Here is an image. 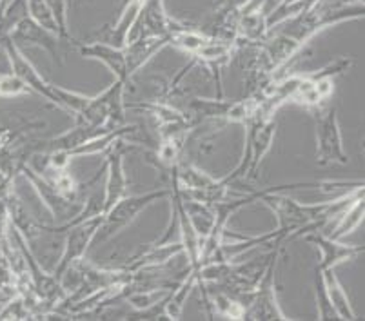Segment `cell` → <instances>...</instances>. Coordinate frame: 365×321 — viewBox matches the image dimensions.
<instances>
[{"label": "cell", "instance_id": "cell-30", "mask_svg": "<svg viewBox=\"0 0 365 321\" xmlns=\"http://www.w3.org/2000/svg\"><path fill=\"white\" fill-rule=\"evenodd\" d=\"M314 296H317V310L318 320H338L336 312H334L333 305H331L327 293H325L324 281H322L320 273L317 270V278H314Z\"/></svg>", "mask_w": 365, "mask_h": 321}, {"label": "cell", "instance_id": "cell-29", "mask_svg": "<svg viewBox=\"0 0 365 321\" xmlns=\"http://www.w3.org/2000/svg\"><path fill=\"white\" fill-rule=\"evenodd\" d=\"M31 93V89L16 77L15 73H0V97L13 98Z\"/></svg>", "mask_w": 365, "mask_h": 321}, {"label": "cell", "instance_id": "cell-21", "mask_svg": "<svg viewBox=\"0 0 365 321\" xmlns=\"http://www.w3.org/2000/svg\"><path fill=\"white\" fill-rule=\"evenodd\" d=\"M145 2H148V0H129L128 4H125V8L122 9L120 19H118V22L115 24V29H113L111 36H109L108 44L117 46V48H124L125 36H128L133 24L137 22L138 15H140Z\"/></svg>", "mask_w": 365, "mask_h": 321}, {"label": "cell", "instance_id": "cell-12", "mask_svg": "<svg viewBox=\"0 0 365 321\" xmlns=\"http://www.w3.org/2000/svg\"><path fill=\"white\" fill-rule=\"evenodd\" d=\"M302 238L317 245L322 251V261L320 265H317V269H334L344 261L354 260L364 253V245L341 243L340 240H333V238H327L324 234H304Z\"/></svg>", "mask_w": 365, "mask_h": 321}, {"label": "cell", "instance_id": "cell-23", "mask_svg": "<svg viewBox=\"0 0 365 321\" xmlns=\"http://www.w3.org/2000/svg\"><path fill=\"white\" fill-rule=\"evenodd\" d=\"M211 303H213L218 316L229 317V320H244L245 303L242 300H238V298H235L233 294L220 290L218 294H215Z\"/></svg>", "mask_w": 365, "mask_h": 321}, {"label": "cell", "instance_id": "cell-6", "mask_svg": "<svg viewBox=\"0 0 365 321\" xmlns=\"http://www.w3.org/2000/svg\"><path fill=\"white\" fill-rule=\"evenodd\" d=\"M171 194V189H158V191H148L144 194H135V196H124L113 205L111 209L104 213V221H102V229L104 238H111L115 234L125 229L128 225L137 220L138 214L145 211L149 205L155 201L168 198Z\"/></svg>", "mask_w": 365, "mask_h": 321}, {"label": "cell", "instance_id": "cell-13", "mask_svg": "<svg viewBox=\"0 0 365 321\" xmlns=\"http://www.w3.org/2000/svg\"><path fill=\"white\" fill-rule=\"evenodd\" d=\"M78 51H81L84 58H93V60L102 62L118 80L128 84L129 77L128 71H125L124 48H117V46H111L108 42H93V44H81L78 46Z\"/></svg>", "mask_w": 365, "mask_h": 321}, {"label": "cell", "instance_id": "cell-11", "mask_svg": "<svg viewBox=\"0 0 365 321\" xmlns=\"http://www.w3.org/2000/svg\"><path fill=\"white\" fill-rule=\"evenodd\" d=\"M171 38L169 36L160 35H144L138 36L135 41L124 44V55H125V71L128 77L131 78L137 71H140L153 56L158 55L164 48H168Z\"/></svg>", "mask_w": 365, "mask_h": 321}, {"label": "cell", "instance_id": "cell-7", "mask_svg": "<svg viewBox=\"0 0 365 321\" xmlns=\"http://www.w3.org/2000/svg\"><path fill=\"white\" fill-rule=\"evenodd\" d=\"M184 28L185 26H182L180 22H177L165 13L164 0H148L140 15H138L137 22L129 29L128 36H125V44L144 35H160L171 38L173 33L180 31Z\"/></svg>", "mask_w": 365, "mask_h": 321}, {"label": "cell", "instance_id": "cell-15", "mask_svg": "<svg viewBox=\"0 0 365 321\" xmlns=\"http://www.w3.org/2000/svg\"><path fill=\"white\" fill-rule=\"evenodd\" d=\"M184 253L180 241H169V243H153L145 253L131 258L128 265L124 267L128 273H140V270L153 269V267L165 265L173 258Z\"/></svg>", "mask_w": 365, "mask_h": 321}, {"label": "cell", "instance_id": "cell-25", "mask_svg": "<svg viewBox=\"0 0 365 321\" xmlns=\"http://www.w3.org/2000/svg\"><path fill=\"white\" fill-rule=\"evenodd\" d=\"M207 41H209V35H204V33H198V31H193V29L184 28L180 29V31L173 33L169 46H175V48L182 49V51L189 53V55H193V53H197Z\"/></svg>", "mask_w": 365, "mask_h": 321}, {"label": "cell", "instance_id": "cell-31", "mask_svg": "<svg viewBox=\"0 0 365 321\" xmlns=\"http://www.w3.org/2000/svg\"><path fill=\"white\" fill-rule=\"evenodd\" d=\"M55 16L56 26H58V35L61 41H69L68 31V0H46Z\"/></svg>", "mask_w": 365, "mask_h": 321}, {"label": "cell", "instance_id": "cell-3", "mask_svg": "<svg viewBox=\"0 0 365 321\" xmlns=\"http://www.w3.org/2000/svg\"><path fill=\"white\" fill-rule=\"evenodd\" d=\"M102 221H104V214H98V216L86 218V220L75 221V223L66 227V231H69V233L66 236L64 251L61 254V260L56 261L55 273H53L56 280L62 281L64 274L75 265L76 261L86 256L89 245L93 243V240L101 233Z\"/></svg>", "mask_w": 365, "mask_h": 321}, {"label": "cell", "instance_id": "cell-19", "mask_svg": "<svg viewBox=\"0 0 365 321\" xmlns=\"http://www.w3.org/2000/svg\"><path fill=\"white\" fill-rule=\"evenodd\" d=\"M178 193H180V191H178ZM182 207H184L185 214H187L189 221H191V225H193L195 231L198 233V236L204 240V238L211 233V229H213V223H215L213 205L205 204V201H200V200H191V198L182 196Z\"/></svg>", "mask_w": 365, "mask_h": 321}, {"label": "cell", "instance_id": "cell-8", "mask_svg": "<svg viewBox=\"0 0 365 321\" xmlns=\"http://www.w3.org/2000/svg\"><path fill=\"white\" fill-rule=\"evenodd\" d=\"M2 44H4L6 49V56H8L9 64H11L13 73H15L16 77L21 78L26 85H28L31 91H35L36 95H41L44 97L46 100H49L51 104H55L56 107H61V102H58V97L55 95V89H53V84H49L44 77H42L41 73L36 71L35 65L26 58V55L22 53V49L19 48L16 44H13L9 41L8 36L2 38Z\"/></svg>", "mask_w": 365, "mask_h": 321}, {"label": "cell", "instance_id": "cell-22", "mask_svg": "<svg viewBox=\"0 0 365 321\" xmlns=\"http://www.w3.org/2000/svg\"><path fill=\"white\" fill-rule=\"evenodd\" d=\"M231 104H233V100H225L224 97L193 98V100L189 102V109H191L200 120H207V118H224L225 120V115H227Z\"/></svg>", "mask_w": 365, "mask_h": 321}, {"label": "cell", "instance_id": "cell-20", "mask_svg": "<svg viewBox=\"0 0 365 321\" xmlns=\"http://www.w3.org/2000/svg\"><path fill=\"white\" fill-rule=\"evenodd\" d=\"M364 211H365L364 198H358V200H354L347 209L341 211V213L338 214L336 216L338 221L333 227V231L324 233V236L333 238V240H341L344 236L351 234L354 229H356L358 225L364 221Z\"/></svg>", "mask_w": 365, "mask_h": 321}, {"label": "cell", "instance_id": "cell-17", "mask_svg": "<svg viewBox=\"0 0 365 321\" xmlns=\"http://www.w3.org/2000/svg\"><path fill=\"white\" fill-rule=\"evenodd\" d=\"M317 270L320 273L322 281H324L325 293H327V298H329L331 305H333L338 320H356V314H354L353 305H351L349 296H347L345 289L341 287L340 281H338L334 270L333 269H317Z\"/></svg>", "mask_w": 365, "mask_h": 321}, {"label": "cell", "instance_id": "cell-4", "mask_svg": "<svg viewBox=\"0 0 365 321\" xmlns=\"http://www.w3.org/2000/svg\"><path fill=\"white\" fill-rule=\"evenodd\" d=\"M317 124V160L320 165L349 164V154L345 153L341 140L340 124L334 107L320 109L314 117Z\"/></svg>", "mask_w": 365, "mask_h": 321}, {"label": "cell", "instance_id": "cell-16", "mask_svg": "<svg viewBox=\"0 0 365 321\" xmlns=\"http://www.w3.org/2000/svg\"><path fill=\"white\" fill-rule=\"evenodd\" d=\"M135 131H137V125H118V127H115L113 131H109V133L102 135V137L93 138V140L86 142V144L78 145V147L75 149H69V151H66V154H68L69 162H71L73 158L95 157V154H101L104 153V151H108V149L113 147L120 138H124L125 135L135 133Z\"/></svg>", "mask_w": 365, "mask_h": 321}, {"label": "cell", "instance_id": "cell-24", "mask_svg": "<svg viewBox=\"0 0 365 321\" xmlns=\"http://www.w3.org/2000/svg\"><path fill=\"white\" fill-rule=\"evenodd\" d=\"M26 8H28V16L31 19V21H35L36 24L46 28L48 31L55 33V35L61 38L55 16H53L51 9H49L46 0H26Z\"/></svg>", "mask_w": 365, "mask_h": 321}, {"label": "cell", "instance_id": "cell-10", "mask_svg": "<svg viewBox=\"0 0 365 321\" xmlns=\"http://www.w3.org/2000/svg\"><path fill=\"white\" fill-rule=\"evenodd\" d=\"M8 38L16 44L19 48L21 46H33V48H42L44 51L49 53V56L53 58V62H58L61 64V38L55 35V33L48 31L46 28L36 24L35 21H31L29 16H24L21 21L16 22L11 28V31L8 33Z\"/></svg>", "mask_w": 365, "mask_h": 321}, {"label": "cell", "instance_id": "cell-2", "mask_svg": "<svg viewBox=\"0 0 365 321\" xmlns=\"http://www.w3.org/2000/svg\"><path fill=\"white\" fill-rule=\"evenodd\" d=\"M282 251V245H273V251L267 256L264 265V273L258 278L257 287H255L251 300L245 307L244 320L257 321H271V320H289L282 312L278 305L277 287H274V273H277L278 254Z\"/></svg>", "mask_w": 365, "mask_h": 321}, {"label": "cell", "instance_id": "cell-26", "mask_svg": "<svg viewBox=\"0 0 365 321\" xmlns=\"http://www.w3.org/2000/svg\"><path fill=\"white\" fill-rule=\"evenodd\" d=\"M185 137H175V138H164L158 145L157 158L164 167H177L178 158H180L182 149H184Z\"/></svg>", "mask_w": 365, "mask_h": 321}, {"label": "cell", "instance_id": "cell-32", "mask_svg": "<svg viewBox=\"0 0 365 321\" xmlns=\"http://www.w3.org/2000/svg\"><path fill=\"white\" fill-rule=\"evenodd\" d=\"M0 263H4V256H2V249H0Z\"/></svg>", "mask_w": 365, "mask_h": 321}, {"label": "cell", "instance_id": "cell-5", "mask_svg": "<svg viewBox=\"0 0 365 321\" xmlns=\"http://www.w3.org/2000/svg\"><path fill=\"white\" fill-rule=\"evenodd\" d=\"M124 89L125 82L115 80L108 89L97 95L89 97L88 105L81 112L78 120L91 122L98 125H118L125 124V105H124Z\"/></svg>", "mask_w": 365, "mask_h": 321}, {"label": "cell", "instance_id": "cell-9", "mask_svg": "<svg viewBox=\"0 0 365 321\" xmlns=\"http://www.w3.org/2000/svg\"><path fill=\"white\" fill-rule=\"evenodd\" d=\"M21 173L28 178V181L33 185L36 194L41 196V200L44 201V205L48 207V211L53 216L68 218V220H66V223H68V221L75 220L76 214L81 213L82 205H75L73 204L75 200H68V198L62 196V194L55 189V185H53L48 178L42 177V173H38V171H35L33 167H29L28 164L21 169Z\"/></svg>", "mask_w": 365, "mask_h": 321}, {"label": "cell", "instance_id": "cell-1", "mask_svg": "<svg viewBox=\"0 0 365 321\" xmlns=\"http://www.w3.org/2000/svg\"><path fill=\"white\" fill-rule=\"evenodd\" d=\"M245 145L244 157L240 164L231 171L225 178H222L224 184H231L240 178H255L257 177L258 165L265 158V154L273 147L274 137H277V122L271 118H262L258 112L245 122Z\"/></svg>", "mask_w": 365, "mask_h": 321}, {"label": "cell", "instance_id": "cell-14", "mask_svg": "<svg viewBox=\"0 0 365 321\" xmlns=\"http://www.w3.org/2000/svg\"><path fill=\"white\" fill-rule=\"evenodd\" d=\"M108 178H106V193L102 198V209L109 211L113 205L117 204L120 198L125 196L128 193V178H125L124 171V154H122L120 149L113 151L108 157Z\"/></svg>", "mask_w": 365, "mask_h": 321}, {"label": "cell", "instance_id": "cell-18", "mask_svg": "<svg viewBox=\"0 0 365 321\" xmlns=\"http://www.w3.org/2000/svg\"><path fill=\"white\" fill-rule=\"evenodd\" d=\"M198 283H200V270H195L189 267L187 276L180 283H175V289L169 290L168 298H165V317L168 320H180L189 294Z\"/></svg>", "mask_w": 365, "mask_h": 321}, {"label": "cell", "instance_id": "cell-28", "mask_svg": "<svg viewBox=\"0 0 365 321\" xmlns=\"http://www.w3.org/2000/svg\"><path fill=\"white\" fill-rule=\"evenodd\" d=\"M6 320H31V310H29L28 303H26L22 294L16 293L11 300L2 303V309H0V321Z\"/></svg>", "mask_w": 365, "mask_h": 321}, {"label": "cell", "instance_id": "cell-27", "mask_svg": "<svg viewBox=\"0 0 365 321\" xmlns=\"http://www.w3.org/2000/svg\"><path fill=\"white\" fill-rule=\"evenodd\" d=\"M135 107H140L142 111L151 115V117L158 122V125L171 124V122H180L187 118L185 115H182L178 109L171 107V105L168 104H138L135 105Z\"/></svg>", "mask_w": 365, "mask_h": 321}]
</instances>
